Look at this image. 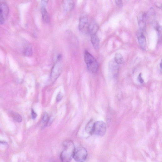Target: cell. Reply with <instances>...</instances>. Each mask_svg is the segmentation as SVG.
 Segmentation results:
<instances>
[{
	"label": "cell",
	"instance_id": "1",
	"mask_svg": "<svg viewBox=\"0 0 162 162\" xmlns=\"http://www.w3.org/2000/svg\"><path fill=\"white\" fill-rule=\"evenodd\" d=\"M63 150L60 154L62 162H70L73 158L75 149L73 142L70 140H66L63 144Z\"/></svg>",
	"mask_w": 162,
	"mask_h": 162
},
{
	"label": "cell",
	"instance_id": "2",
	"mask_svg": "<svg viewBox=\"0 0 162 162\" xmlns=\"http://www.w3.org/2000/svg\"><path fill=\"white\" fill-rule=\"evenodd\" d=\"M84 61L88 69L91 72H96L99 68L98 62L95 58L88 51H85L84 53Z\"/></svg>",
	"mask_w": 162,
	"mask_h": 162
},
{
	"label": "cell",
	"instance_id": "3",
	"mask_svg": "<svg viewBox=\"0 0 162 162\" xmlns=\"http://www.w3.org/2000/svg\"><path fill=\"white\" fill-rule=\"evenodd\" d=\"M88 155L86 149L83 147H79L75 148L73 155V158L77 162H84Z\"/></svg>",
	"mask_w": 162,
	"mask_h": 162
},
{
	"label": "cell",
	"instance_id": "4",
	"mask_svg": "<svg viewBox=\"0 0 162 162\" xmlns=\"http://www.w3.org/2000/svg\"><path fill=\"white\" fill-rule=\"evenodd\" d=\"M106 131V125L104 122L99 121L94 123L93 134L102 136L105 134Z\"/></svg>",
	"mask_w": 162,
	"mask_h": 162
},
{
	"label": "cell",
	"instance_id": "5",
	"mask_svg": "<svg viewBox=\"0 0 162 162\" xmlns=\"http://www.w3.org/2000/svg\"><path fill=\"white\" fill-rule=\"evenodd\" d=\"M89 23L88 18L85 13H83L80 16L78 24L79 30L84 33H88Z\"/></svg>",
	"mask_w": 162,
	"mask_h": 162
},
{
	"label": "cell",
	"instance_id": "6",
	"mask_svg": "<svg viewBox=\"0 0 162 162\" xmlns=\"http://www.w3.org/2000/svg\"><path fill=\"white\" fill-rule=\"evenodd\" d=\"M137 20L140 31L144 33L146 31L147 25V15L144 12L139 13Z\"/></svg>",
	"mask_w": 162,
	"mask_h": 162
},
{
	"label": "cell",
	"instance_id": "7",
	"mask_svg": "<svg viewBox=\"0 0 162 162\" xmlns=\"http://www.w3.org/2000/svg\"><path fill=\"white\" fill-rule=\"evenodd\" d=\"M62 71L60 61H57L53 67L51 73V78L52 81L56 80L60 75Z\"/></svg>",
	"mask_w": 162,
	"mask_h": 162
},
{
	"label": "cell",
	"instance_id": "8",
	"mask_svg": "<svg viewBox=\"0 0 162 162\" xmlns=\"http://www.w3.org/2000/svg\"><path fill=\"white\" fill-rule=\"evenodd\" d=\"M137 38L141 48L143 50H145L147 47V40L144 33L139 31L137 33Z\"/></svg>",
	"mask_w": 162,
	"mask_h": 162
},
{
	"label": "cell",
	"instance_id": "9",
	"mask_svg": "<svg viewBox=\"0 0 162 162\" xmlns=\"http://www.w3.org/2000/svg\"><path fill=\"white\" fill-rule=\"evenodd\" d=\"M109 69L111 74L113 76H116L119 72V65L113 60L109 62Z\"/></svg>",
	"mask_w": 162,
	"mask_h": 162
},
{
	"label": "cell",
	"instance_id": "10",
	"mask_svg": "<svg viewBox=\"0 0 162 162\" xmlns=\"http://www.w3.org/2000/svg\"><path fill=\"white\" fill-rule=\"evenodd\" d=\"M99 29L98 24L94 20H92L89 23L88 33L90 35L96 34Z\"/></svg>",
	"mask_w": 162,
	"mask_h": 162
},
{
	"label": "cell",
	"instance_id": "11",
	"mask_svg": "<svg viewBox=\"0 0 162 162\" xmlns=\"http://www.w3.org/2000/svg\"><path fill=\"white\" fill-rule=\"evenodd\" d=\"M63 6L65 11L67 12H70L74 7V3L73 1L66 0L63 1Z\"/></svg>",
	"mask_w": 162,
	"mask_h": 162
},
{
	"label": "cell",
	"instance_id": "12",
	"mask_svg": "<svg viewBox=\"0 0 162 162\" xmlns=\"http://www.w3.org/2000/svg\"><path fill=\"white\" fill-rule=\"evenodd\" d=\"M91 41L94 48L97 50L99 48L100 40L96 34L91 35Z\"/></svg>",
	"mask_w": 162,
	"mask_h": 162
},
{
	"label": "cell",
	"instance_id": "13",
	"mask_svg": "<svg viewBox=\"0 0 162 162\" xmlns=\"http://www.w3.org/2000/svg\"><path fill=\"white\" fill-rule=\"evenodd\" d=\"M0 9L2 10L6 19L7 18L9 15V12L8 4L5 2L0 1Z\"/></svg>",
	"mask_w": 162,
	"mask_h": 162
},
{
	"label": "cell",
	"instance_id": "14",
	"mask_svg": "<svg viewBox=\"0 0 162 162\" xmlns=\"http://www.w3.org/2000/svg\"><path fill=\"white\" fill-rule=\"evenodd\" d=\"M148 18L149 21L151 23H154L156 19V14L155 10L153 8H151L148 13Z\"/></svg>",
	"mask_w": 162,
	"mask_h": 162
},
{
	"label": "cell",
	"instance_id": "15",
	"mask_svg": "<svg viewBox=\"0 0 162 162\" xmlns=\"http://www.w3.org/2000/svg\"><path fill=\"white\" fill-rule=\"evenodd\" d=\"M41 11L43 21L46 23H49L50 20V16L46 8H41Z\"/></svg>",
	"mask_w": 162,
	"mask_h": 162
},
{
	"label": "cell",
	"instance_id": "16",
	"mask_svg": "<svg viewBox=\"0 0 162 162\" xmlns=\"http://www.w3.org/2000/svg\"><path fill=\"white\" fill-rule=\"evenodd\" d=\"M94 123L93 119H91L87 124L85 130L87 133L89 134H93V127Z\"/></svg>",
	"mask_w": 162,
	"mask_h": 162
},
{
	"label": "cell",
	"instance_id": "17",
	"mask_svg": "<svg viewBox=\"0 0 162 162\" xmlns=\"http://www.w3.org/2000/svg\"><path fill=\"white\" fill-rule=\"evenodd\" d=\"M114 60L118 65L122 64L124 63V60L120 53H116L115 55Z\"/></svg>",
	"mask_w": 162,
	"mask_h": 162
},
{
	"label": "cell",
	"instance_id": "18",
	"mask_svg": "<svg viewBox=\"0 0 162 162\" xmlns=\"http://www.w3.org/2000/svg\"><path fill=\"white\" fill-rule=\"evenodd\" d=\"M33 53V50L32 47L28 46L26 47L24 50L23 54L26 57H30L32 56Z\"/></svg>",
	"mask_w": 162,
	"mask_h": 162
},
{
	"label": "cell",
	"instance_id": "19",
	"mask_svg": "<svg viewBox=\"0 0 162 162\" xmlns=\"http://www.w3.org/2000/svg\"><path fill=\"white\" fill-rule=\"evenodd\" d=\"M12 118L16 121L18 123L21 122L22 119L21 116L18 113L12 112L11 114Z\"/></svg>",
	"mask_w": 162,
	"mask_h": 162
},
{
	"label": "cell",
	"instance_id": "20",
	"mask_svg": "<svg viewBox=\"0 0 162 162\" xmlns=\"http://www.w3.org/2000/svg\"><path fill=\"white\" fill-rule=\"evenodd\" d=\"M49 117L47 113H44L42 118V121L45 125L47 126L48 122L49 119Z\"/></svg>",
	"mask_w": 162,
	"mask_h": 162
},
{
	"label": "cell",
	"instance_id": "21",
	"mask_svg": "<svg viewBox=\"0 0 162 162\" xmlns=\"http://www.w3.org/2000/svg\"><path fill=\"white\" fill-rule=\"evenodd\" d=\"M6 18L2 10L0 9V24H3L5 21Z\"/></svg>",
	"mask_w": 162,
	"mask_h": 162
},
{
	"label": "cell",
	"instance_id": "22",
	"mask_svg": "<svg viewBox=\"0 0 162 162\" xmlns=\"http://www.w3.org/2000/svg\"><path fill=\"white\" fill-rule=\"evenodd\" d=\"M63 97V94L61 92H59L58 94L56 97L57 102H59L61 101Z\"/></svg>",
	"mask_w": 162,
	"mask_h": 162
},
{
	"label": "cell",
	"instance_id": "23",
	"mask_svg": "<svg viewBox=\"0 0 162 162\" xmlns=\"http://www.w3.org/2000/svg\"><path fill=\"white\" fill-rule=\"evenodd\" d=\"M48 2V1H42L41 2V8H46Z\"/></svg>",
	"mask_w": 162,
	"mask_h": 162
},
{
	"label": "cell",
	"instance_id": "24",
	"mask_svg": "<svg viewBox=\"0 0 162 162\" xmlns=\"http://www.w3.org/2000/svg\"><path fill=\"white\" fill-rule=\"evenodd\" d=\"M115 3L117 6L119 8H122L123 6V3L122 1H115Z\"/></svg>",
	"mask_w": 162,
	"mask_h": 162
},
{
	"label": "cell",
	"instance_id": "25",
	"mask_svg": "<svg viewBox=\"0 0 162 162\" xmlns=\"http://www.w3.org/2000/svg\"><path fill=\"white\" fill-rule=\"evenodd\" d=\"M156 30L157 31L158 36H160L161 34V29L160 26L159 24H157L156 27Z\"/></svg>",
	"mask_w": 162,
	"mask_h": 162
},
{
	"label": "cell",
	"instance_id": "26",
	"mask_svg": "<svg viewBox=\"0 0 162 162\" xmlns=\"http://www.w3.org/2000/svg\"><path fill=\"white\" fill-rule=\"evenodd\" d=\"M31 114L32 116V118L35 119H36L37 116V114L34 111V110L33 109L31 111Z\"/></svg>",
	"mask_w": 162,
	"mask_h": 162
},
{
	"label": "cell",
	"instance_id": "27",
	"mask_svg": "<svg viewBox=\"0 0 162 162\" xmlns=\"http://www.w3.org/2000/svg\"><path fill=\"white\" fill-rule=\"evenodd\" d=\"M138 79L139 81V82L140 83L142 84L144 83V80L142 78V74L141 73H140L138 76Z\"/></svg>",
	"mask_w": 162,
	"mask_h": 162
},
{
	"label": "cell",
	"instance_id": "28",
	"mask_svg": "<svg viewBox=\"0 0 162 162\" xmlns=\"http://www.w3.org/2000/svg\"><path fill=\"white\" fill-rule=\"evenodd\" d=\"M62 58V55L60 54L57 57V61H60Z\"/></svg>",
	"mask_w": 162,
	"mask_h": 162
},
{
	"label": "cell",
	"instance_id": "29",
	"mask_svg": "<svg viewBox=\"0 0 162 162\" xmlns=\"http://www.w3.org/2000/svg\"><path fill=\"white\" fill-rule=\"evenodd\" d=\"M159 65H160V69L161 70V69H162V61H161L160 62V63Z\"/></svg>",
	"mask_w": 162,
	"mask_h": 162
}]
</instances>
